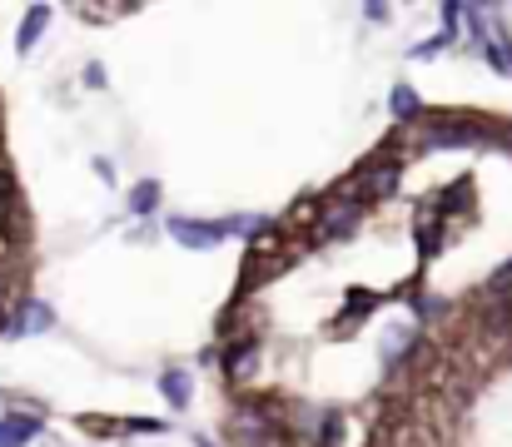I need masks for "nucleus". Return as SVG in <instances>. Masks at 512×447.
I'll return each mask as SVG.
<instances>
[{"instance_id":"7ed1b4c3","label":"nucleus","mask_w":512,"mask_h":447,"mask_svg":"<svg viewBox=\"0 0 512 447\" xmlns=\"http://www.w3.org/2000/svg\"><path fill=\"white\" fill-rule=\"evenodd\" d=\"M55 323V308L50 303H40V298H30V303H20V318L10 323V338H25V333H45Z\"/></svg>"},{"instance_id":"39448f33","label":"nucleus","mask_w":512,"mask_h":447,"mask_svg":"<svg viewBox=\"0 0 512 447\" xmlns=\"http://www.w3.org/2000/svg\"><path fill=\"white\" fill-rule=\"evenodd\" d=\"M45 25H50V5H30V10H25V25H20V40H15V45H20V55H30V45L40 40V30H45Z\"/></svg>"},{"instance_id":"423d86ee","label":"nucleus","mask_w":512,"mask_h":447,"mask_svg":"<svg viewBox=\"0 0 512 447\" xmlns=\"http://www.w3.org/2000/svg\"><path fill=\"white\" fill-rule=\"evenodd\" d=\"M388 110H393L398 120L418 115V90H413V85H393V95H388Z\"/></svg>"},{"instance_id":"0eeeda50","label":"nucleus","mask_w":512,"mask_h":447,"mask_svg":"<svg viewBox=\"0 0 512 447\" xmlns=\"http://www.w3.org/2000/svg\"><path fill=\"white\" fill-rule=\"evenodd\" d=\"M160 393L170 398L174 408H184V403H189V373H179V368L165 373V378H160Z\"/></svg>"},{"instance_id":"1a4fd4ad","label":"nucleus","mask_w":512,"mask_h":447,"mask_svg":"<svg viewBox=\"0 0 512 447\" xmlns=\"http://www.w3.org/2000/svg\"><path fill=\"white\" fill-rule=\"evenodd\" d=\"M408 338H413L408 328H388V333H383V358L393 363V358H398V348H408Z\"/></svg>"},{"instance_id":"9b49d317","label":"nucleus","mask_w":512,"mask_h":447,"mask_svg":"<svg viewBox=\"0 0 512 447\" xmlns=\"http://www.w3.org/2000/svg\"><path fill=\"white\" fill-rule=\"evenodd\" d=\"M368 184H373V189H378V194H388V189H393V184H398V169H393V164H388V169H378V174H368Z\"/></svg>"},{"instance_id":"f257e3e1","label":"nucleus","mask_w":512,"mask_h":447,"mask_svg":"<svg viewBox=\"0 0 512 447\" xmlns=\"http://www.w3.org/2000/svg\"><path fill=\"white\" fill-rule=\"evenodd\" d=\"M428 149H468V145H483V130L473 120H433L428 135H423Z\"/></svg>"},{"instance_id":"20e7f679","label":"nucleus","mask_w":512,"mask_h":447,"mask_svg":"<svg viewBox=\"0 0 512 447\" xmlns=\"http://www.w3.org/2000/svg\"><path fill=\"white\" fill-rule=\"evenodd\" d=\"M35 433H40V418H30V413H5L0 418V447H25Z\"/></svg>"},{"instance_id":"9d476101","label":"nucleus","mask_w":512,"mask_h":447,"mask_svg":"<svg viewBox=\"0 0 512 447\" xmlns=\"http://www.w3.org/2000/svg\"><path fill=\"white\" fill-rule=\"evenodd\" d=\"M353 219H358V209H334L324 229H329V234H348V229H353Z\"/></svg>"},{"instance_id":"f8f14e48","label":"nucleus","mask_w":512,"mask_h":447,"mask_svg":"<svg viewBox=\"0 0 512 447\" xmlns=\"http://www.w3.org/2000/svg\"><path fill=\"white\" fill-rule=\"evenodd\" d=\"M0 303H5V279H0Z\"/></svg>"},{"instance_id":"f03ea898","label":"nucleus","mask_w":512,"mask_h":447,"mask_svg":"<svg viewBox=\"0 0 512 447\" xmlns=\"http://www.w3.org/2000/svg\"><path fill=\"white\" fill-rule=\"evenodd\" d=\"M170 234L184 244V249H214V244H224L229 234H224V224H199V219H170Z\"/></svg>"},{"instance_id":"6e6552de","label":"nucleus","mask_w":512,"mask_h":447,"mask_svg":"<svg viewBox=\"0 0 512 447\" xmlns=\"http://www.w3.org/2000/svg\"><path fill=\"white\" fill-rule=\"evenodd\" d=\"M155 204H160V184H155V179H145V184L130 194V209H135V214H150Z\"/></svg>"}]
</instances>
